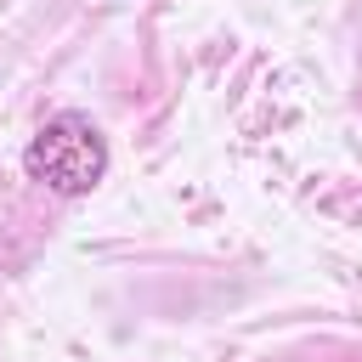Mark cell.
<instances>
[{"instance_id": "obj_1", "label": "cell", "mask_w": 362, "mask_h": 362, "mask_svg": "<svg viewBox=\"0 0 362 362\" xmlns=\"http://www.w3.org/2000/svg\"><path fill=\"white\" fill-rule=\"evenodd\" d=\"M23 170H28V181H40L57 198H85L107 175V136H102V124L90 113L62 107L23 147Z\"/></svg>"}]
</instances>
